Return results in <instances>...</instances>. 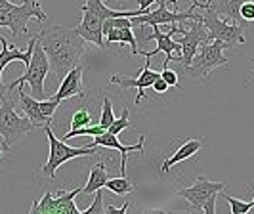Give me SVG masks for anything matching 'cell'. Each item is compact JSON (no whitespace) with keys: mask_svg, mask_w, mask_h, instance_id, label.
I'll list each match as a JSON object with an SVG mask.
<instances>
[{"mask_svg":"<svg viewBox=\"0 0 254 214\" xmlns=\"http://www.w3.org/2000/svg\"><path fill=\"white\" fill-rule=\"evenodd\" d=\"M37 38L48 56L50 69L62 78L75 65H78L80 58L86 52V40L76 33V29L52 27L40 31Z\"/></svg>","mask_w":254,"mask_h":214,"instance_id":"cell-1","label":"cell"},{"mask_svg":"<svg viewBox=\"0 0 254 214\" xmlns=\"http://www.w3.org/2000/svg\"><path fill=\"white\" fill-rule=\"evenodd\" d=\"M226 48L228 46L222 40H210V42L201 44L190 65L182 67L184 75L193 78V80H206V78H210V75L216 69L228 67V58L224 56Z\"/></svg>","mask_w":254,"mask_h":214,"instance_id":"cell-2","label":"cell"},{"mask_svg":"<svg viewBox=\"0 0 254 214\" xmlns=\"http://www.w3.org/2000/svg\"><path fill=\"white\" fill-rule=\"evenodd\" d=\"M50 62H48V56H46V52L44 48L40 46V42H35V46H33V56H31V62L27 63L25 67V73L19 76V78H15L13 82H10L6 88L8 92H12L15 90L17 86H21V84H29L31 86V96H35L37 100H42V96H44V80H46V76L50 73Z\"/></svg>","mask_w":254,"mask_h":214,"instance_id":"cell-3","label":"cell"},{"mask_svg":"<svg viewBox=\"0 0 254 214\" xmlns=\"http://www.w3.org/2000/svg\"><path fill=\"white\" fill-rule=\"evenodd\" d=\"M44 132L48 136L50 142V155H48V161L42 166V176L46 178H56L58 168L64 163L76 159V157H90V155H96L98 147L96 145H84V147H71L65 143V140H58L52 132L50 125L44 126Z\"/></svg>","mask_w":254,"mask_h":214,"instance_id":"cell-4","label":"cell"},{"mask_svg":"<svg viewBox=\"0 0 254 214\" xmlns=\"http://www.w3.org/2000/svg\"><path fill=\"white\" fill-rule=\"evenodd\" d=\"M38 19L40 23L46 21V13L38 0H23L21 4H13L10 10L0 12V27H8L13 37H25L29 31V19Z\"/></svg>","mask_w":254,"mask_h":214,"instance_id":"cell-5","label":"cell"},{"mask_svg":"<svg viewBox=\"0 0 254 214\" xmlns=\"http://www.w3.org/2000/svg\"><path fill=\"white\" fill-rule=\"evenodd\" d=\"M203 23L208 31L210 40H222L228 48H235L237 44H245V27L241 23H229L218 17V13L210 8H201Z\"/></svg>","mask_w":254,"mask_h":214,"instance_id":"cell-6","label":"cell"},{"mask_svg":"<svg viewBox=\"0 0 254 214\" xmlns=\"http://www.w3.org/2000/svg\"><path fill=\"white\" fill-rule=\"evenodd\" d=\"M35 130L33 123L27 117H19L12 100H4L0 105V136L8 147L17 143L25 134Z\"/></svg>","mask_w":254,"mask_h":214,"instance_id":"cell-7","label":"cell"},{"mask_svg":"<svg viewBox=\"0 0 254 214\" xmlns=\"http://www.w3.org/2000/svg\"><path fill=\"white\" fill-rule=\"evenodd\" d=\"M168 2L165 0H159V8L157 10H149V12L141 13L132 17V27L136 25H172V23H180V21H186L191 17H197L199 15V0H193L190 8L186 12H178V10H168L166 8Z\"/></svg>","mask_w":254,"mask_h":214,"instance_id":"cell-8","label":"cell"},{"mask_svg":"<svg viewBox=\"0 0 254 214\" xmlns=\"http://www.w3.org/2000/svg\"><path fill=\"white\" fill-rule=\"evenodd\" d=\"M58 101L50 100H37L35 96L25 94V90L19 86V107L25 113V117L33 123L35 128H44L46 125H52V115L58 109Z\"/></svg>","mask_w":254,"mask_h":214,"instance_id":"cell-9","label":"cell"},{"mask_svg":"<svg viewBox=\"0 0 254 214\" xmlns=\"http://www.w3.org/2000/svg\"><path fill=\"white\" fill-rule=\"evenodd\" d=\"M134 27H132V19L130 17H107V19H103V27H102V33L103 37H105V46H109V44H128L130 46V52H132V56H136V54H140L138 50V40L134 37V31H132Z\"/></svg>","mask_w":254,"mask_h":214,"instance_id":"cell-10","label":"cell"},{"mask_svg":"<svg viewBox=\"0 0 254 214\" xmlns=\"http://www.w3.org/2000/svg\"><path fill=\"white\" fill-rule=\"evenodd\" d=\"M226 188H228V182H210L208 178L199 176L197 180H195L193 186L178 189V195L180 197H184L186 201L190 203L193 211L203 213V205L208 201V197L214 195V193L224 191Z\"/></svg>","mask_w":254,"mask_h":214,"instance_id":"cell-11","label":"cell"},{"mask_svg":"<svg viewBox=\"0 0 254 214\" xmlns=\"http://www.w3.org/2000/svg\"><path fill=\"white\" fill-rule=\"evenodd\" d=\"M159 27L161 25H151V29H153L151 35H143L145 40H157V48L151 52H141V54L145 56V60H151L153 56L165 52V56H166L165 67H168L170 62H182V46H180L178 40L172 38L174 33L170 31V27H168V33H163Z\"/></svg>","mask_w":254,"mask_h":214,"instance_id":"cell-12","label":"cell"},{"mask_svg":"<svg viewBox=\"0 0 254 214\" xmlns=\"http://www.w3.org/2000/svg\"><path fill=\"white\" fill-rule=\"evenodd\" d=\"M149 65H151V60H145V65H143V69H141L138 76H127V75H111L109 76V80L117 84V86H121L123 90L127 88H138V94H136V100L134 103L138 105L143 98H145V90L151 88V84L161 76V73H157V71H151L149 69Z\"/></svg>","mask_w":254,"mask_h":214,"instance_id":"cell-13","label":"cell"},{"mask_svg":"<svg viewBox=\"0 0 254 214\" xmlns=\"http://www.w3.org/2000/svg\"><path fill=\"white\" fill-rule=\"evenodd\" d=\"M35 42H37V37L29 40L27 50H19V48H15L13 44H10L6 38L0 35V44H2V50H0V101L8 100V94H10L8 88L4 86V82H2V73H4V69L12 62H23L27 67V63L31 62V56H33V46H35Z\"/></svg>","mask_w":254,"mask_h":214,"instance_id":"cell-14","label":"cell"},{"mask_svg":"<svg viewBox=\"0 0 254 214\" xmlns=\"http://www.w3.org/2000/svg\"><path fill=\"white\" fill-rule=\"evenodd\" d=\"M92 145H96V147H109V149H117V151H121V176H127V157L128 153L132 151H140L143 153L145 151V136L141 134L138 142L136 143H132V145H123L121 142H119V136L117 134H111V132H103L100 136H94V143Z\"/></svg>","mask_w":254,"mask_h":214,"instance_id":"cell-15","label":"cell"},{"mask_svg":"<svg viewBox=\"0 0 254 214\" xmlns=\"http://www.w3.org/2000/svg\"><path fill=\"white\" fill-rule=\"evenodd\" d=\"M82 98L84 96V88H82V65H75L67 75L62 78V84L56 92V96H52L58 103L69 98Z\"/></svg>","mask_w":254,"mask_h":214,"instance_id":"cell-16","label":"cell"},{"mask_svg":"<svg viewBox=\"0 0 254 214\" xmlns=\"http://www.w3.org/2000/svg\"><path fill=\"white\" fill-rule=\"evenodd\" d=\"M80 12H82V21H80L78 27H75L76 33L84 38L86 42H92V44H96L100 48H105L103 33H102L103 19L100 15L88 12V10H80Z\"/></svg>","mask_w":254,"mask_h":214,"instance_id":"cell-17","label":"cell"},{"mask_svg":"<svg viewBox=\"0 0 254 214\" xmlns=\"http://www.w3.org/2000/svg\"><path fill=\"white\" fill-rule=\"evenodd\" d=\"M245 0H206L199 2V8H210L218 13V17H222L224 21L229 23H241V4Z\"/></svg>","mask_w":254,"mask_h":214,"instance_id":"cell-18","label":"cell"},{"mask_svg":"<svg viewBox=\"0 0 254 214\" xmlns=\"http://www.w3.org/2000/svg\"><path fill=\"white\" fill-rule=\"evenodd\" d=\"M201 147H203V140H199V138L184 142L178 149L172 153V157H168L166 161H163L161 170H163V172H168L172 166H176V164L182 163V161H186V159H190L193 155H197V153L201 151Z\"/></svg>","mask_w":254,"mask_h":214,"instance_id":"cell-19","label":"cell"},{"mask_svg":"<svg viewBox=\"0 0 254 214\" xmlns=\"http://www.w3.org/2000/svg\"><path fill=\"white\" fill-rule=\"evenodd\" d=\"M82 193V188H75L73 191L58 189L54 193L56 199V214H82V211L75 205V197Z\"/></svg>","mask_w":254,"mask_h":214,"instance_id":"cell-20","label":"cell"},{"mask_svg":"<svg viewBox=\"0 0 254 214\" xmlns=\"http://www.w3.org/2000/svg\"><path fill=\"white\" fill-rule=\"evenodd\" d=\"M107 180H109V176H107V166H105V163H98L90 170V176L86 180V186L82 188V193L94 195L98 189L105 188V182Z\"/></svg>","mask_w":254,"mask_h":214,"instance_id":"cell-21","label":"cell"},{"mask_svg":"<svg viewBox=\"0 0 254 214\" xmlns=\"http://www.w3.org/2000/svg\"><path fill=\"white\" fill-rule=\"evenodd\" d=\"M31 214H56V199L54 191H46L40 199L33 201V207L29 209Z\"/></svg>","mask_w":254,"mask_h":214,"instance_id":"cell-22","label":"cell"},{"mask_svg":"<svg viewBox=\"0 0 254 214\" xmlns=\"http://www.w3.org/2000/svg\"><path fill=\"white\" fill-rule=\"evenodd\" d=\"M105 188L109 189V191H113V193H117V195H130L134 191V188H136V184L130 182L127 176H119V178H109L105 182Z\"/></svg>","mask_w":254,"mask_h":214,"instance_id":"cell-23","label":"cell"},{"mask_svg":"<svg viewBox=\"0 0 254 214\" xmlns=\"http://www.w3.org/2000/svg\"><path fill=\"white\" fill-rule=\"evenodd\" d=\"M105 132V128H103L102 125H88V126H82V128H69L67 132H65L64 140L67 142V140L71 138H76V136H100V134H103Z\"/></svg>","mask_w":254,"mask_h":214,"instance_id":"cell-24","label":"cell"},{"mask_svg":"<svg viewBox=\"0 0 254 214\" xmlns=\"http://www.w3.org/2000/svg\"><path fill=\"white\" fill-rule=\"evenodd\" d=\"M130 126L134 128V123L130 121V111H128V107H125L119 119L115 117L113 125L107 128V132H111V134H117V136H119V134H121V132H123L125 128H130Z\"/></svg>","mask_w":254,"mask_h":214,"instance_id":"cell-25","label":"cell"},{"mask_svg":"<svg viewBox=\"0 0 254 214\" xmlns=\"http://www.w3.org/2000/svg\"><path fill=\"white\" fill-rule=\"evenodd\" d=\"M115 121V113H113V103H111V100L105 96L103 98V107H102V115H100V125L107 130L109 126L113 125Z\"/></svg>","mask_w":254,"mask_h":214,"instance_id":"cell-26","label":"cell"},{"mask_svg":"<svg viewBox=\"0 0 254 214\" xmlns=\"http://www.w3.org/2000/svg\"><path fill=\"white\" fill-rule=\"evenodd\" d=\"M92 125V113L88 109H76L71 117V128H82Z\"/></svg>","mask_w":254,"mask_h":214,"instance_id":"cell-27","label":"cell"},{"mask_svg":"<svg viewBox=\"0 0 254 214\" xmlns=\"http://www.w3.org/2000/svg\"><path fill=\"white\" fill-rule=\"evenodd\" d=\"M224 197H226V201L231 205V214H249L251 213V209H253V201L251 203L239 201V199L231 197V195H228V193H224Z\"/></svg>","mask_w":254,"mask_h":214,"instance_id":"cell-28","label":"cell"},{"mask_svg":"<svg viewBox=\"0 0 254 214\" xmlns=\"http://www.w3.org/2000/svg\"><path fill=\"white\" fill-rule=\"evenodd\" d=\"M105 214V207H103V195H102V189H98L96 193H94V201L90 207H86L82 214Z\"/></svg>","mask_w":254,"mask_h":214,"instance_id":"cell-29","label":"cell"},{"mask_svg":"<svg viewBox=\"0 0 254 214\" xmlns=\"http://www.w3.org/2000/svg\"><path fill=\"white\" fill-rule=\"evenodd\" d=\"M241 19L243 21H249V23H253L254 21V0H245L241 4Z\"/></svg>","mask_w":254,"mask_h":214,"instance_id":"cell-30","label":"cell"},{"mask_svg":"<svg viewBox=\"0 0 254 214\" xmlns=\"http://www.w3.org/2000/svg\"><path fill=\"white\" fill-rule=\"evenodd\" d=\"M161 76H163V80H165L168 86H178L180 88V80H178V73H176V71H170L168 67H163Z\"/></svg>","mask_w":254,"mask_h":214,"instance_id":"cell-31","label":"cell"},{"mask_svg":"<svg viewBox=\"0 0 254 214\" xmlns=\"http://www.w3.org/2000/svg\"><path fill=\"white\" fill-rule=\"evenodd\" d=\"M220 193H222V191H220ZM220 193H214V195H210V197H208V201L203 205V213L216 214V199L220 197Z\"/></svg>","mask_w":254,"mask_h":214,"instance_id":"cell-32","label":"cell"},{"mask_svg":"<svg viewBox=\"0 0 254 214\" xmlns=\"http://www.w3.org/2000/svg\"><path fill=\"white\" fill-rule=\"evenodd\" d=\"M130 207H132V201H127L123 207H119V209L113 207V205H107V207H105V214H125Z\"/></svg>","mask_w":254,"mask_h":214,"instance_id":"cell-33","label":"cell"},{"mask_svg":"<svg viewBox=\"0 0 254 214\" xmlns=\"http://www.w3.org/2000/svg\"><path fill=\"white\" fill-rule=\"evenodd\" d=\"M151 88L155 90L157 94H165V92L170 88V86H168L165 80H163V76H159V78H157V80H155V82L151 84Z\"/></svg>","mask_w":254,"mask_h":214,"instance_id":"cell-34","label":"cell"},{"mask_svg":"<svg viewBox=\"0 0 254 214\" xmlns=\"http://www.w3.org/2000/svg\"><path fill=\"white\" fill-rule=\"evenodd\" d=\"M155 2H159V0H138V4H140L141 10H151V6Z\"/></svg>","mask_w":254,"mask_h":214,"instance_id":"cell-35","label":"cell"},{"mask_svg":"<svg viewBox=\"0 0 254 214\" xmlns=\"http://www.w3.org/2000/svg\"><path fill=\"white\" fill-rule=\"evenodd\" d=\"M13 6V2H10V0H0V12L2 10H10Z\"/></svg>","mask_w":254,"mask_h":214,"instance_id":"cell-36","label":"cell"},{"mask_svg":"<svg viewBox=\"0 0 254 214\" xmlns=\"http://www.w3.org/2000/svg\"><path fill=\"white\" fill-rule=\"evenodd\" d=\"M168 4H172V6H174V8H176V10H178V0H170V2H168Z\"/></svg>","mask_w":254,"mask_h":214,"instance_id":"cell-37","label":"cell"},{"mask_svg":"<svg viewBox=\"0 0 254 214\" xmlns=\"http://www.w3.org/2000/svg\"><path fill=\"white\" fill-rule=\"evenodd\" d=\"M253 207H254V195H253Z\"/></svg>","mask_w":254,"mask_h":214,"instance_id":"cell-38","label":"cell"},{"mask_svg":"<svg viewBox=\"0 0 254 214\" xmlns=\"http://www.w3.org/2000/svg\"><path fill=\"white\" fill-rule=\"evenodd\" d=\"M253 73H254V67H253Z\"/></svg>","mask_w":254,"mask_h":214,"instance_id":"cell-39","label":"cell"}]
</instances>
